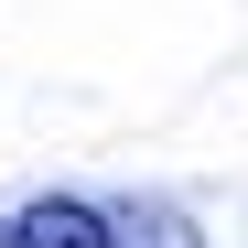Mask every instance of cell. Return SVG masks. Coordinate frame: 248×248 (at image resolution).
Here are the masks:
<instances>
[{"mask_svg": "<svg viewBox=\"0 0 248 248\" xmlns=\"http://www.w3.org/2000/svg\"><path fill=\"white\" fill-rule=\"evenodd\" d=\"M0 248H216L173 194L140 184H65V194H22L0 205Z\"/></svg>", "mask_w": 248, "mask_h": 248, "instance_id": "cell-1", "label": "cell"}]
</instances>
